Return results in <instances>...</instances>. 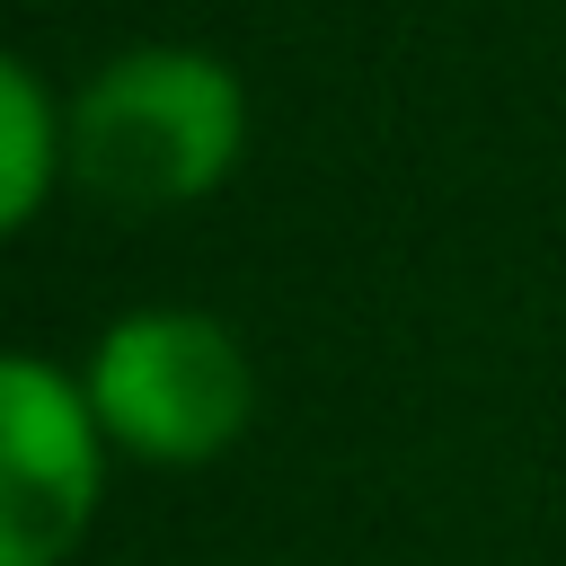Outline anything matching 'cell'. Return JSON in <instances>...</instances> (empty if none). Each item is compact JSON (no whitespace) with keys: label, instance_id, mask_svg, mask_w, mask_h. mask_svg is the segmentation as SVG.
<instances>
[{"label":"cell","instance_id":"cell-3","mask_svg":"<svg viewBox=\"0 0 566 566\" xmlns=\"http://www.w3.org/2000/svg\"><path fill=\"white\" fill-rule=\"evenodd\" d=\"M97 504V433L62 371L0 354V566L71 557Z\"/></svg>","mask_w":566,"mask_h":566},{"label":"cell","instance_id":"cell-2","mask_svg":"<svg viewBox=\"0 0 566 566\" xmlns=\"http://www.w3.org/2000/svg\"><path fill=\"white\" fill-rule=\"evenodd\" d=\"M88 398L106 416L115 442L150 451V460H203L248 424V354L230 345L221 318L195 310H142L97 345Z\"/></svg>","mask_w":566,"mask_h":566},{"label":"cell","instance_id":"cell-1","mask_svg":"<svg viewBox=\"0 0 566 566\" xmlns=\"http://www.w3.org/2000/svg\"><path fill=\"white\" fill-rule=\"evenodd\" d=\"M239 159V80L203 53H124L71 115V168L97 203L150 212L221 186Z\"/></svg>","mask_w":566,"mask_h":566},{"label":"cell","instance_id":"cell-4","mask_svg":"<svg viewBox=\"0 0 566 566\" xmlns=\"http://www.w3.org/2000/svg\"><path fill=\"white\" fill-rule=\"evenodd\" d=\"M44 177H53V115H44L35 80L0 53V230L35 212Z\"/></svg>","mask_w":566,"mask_h":566}]
</instances>
